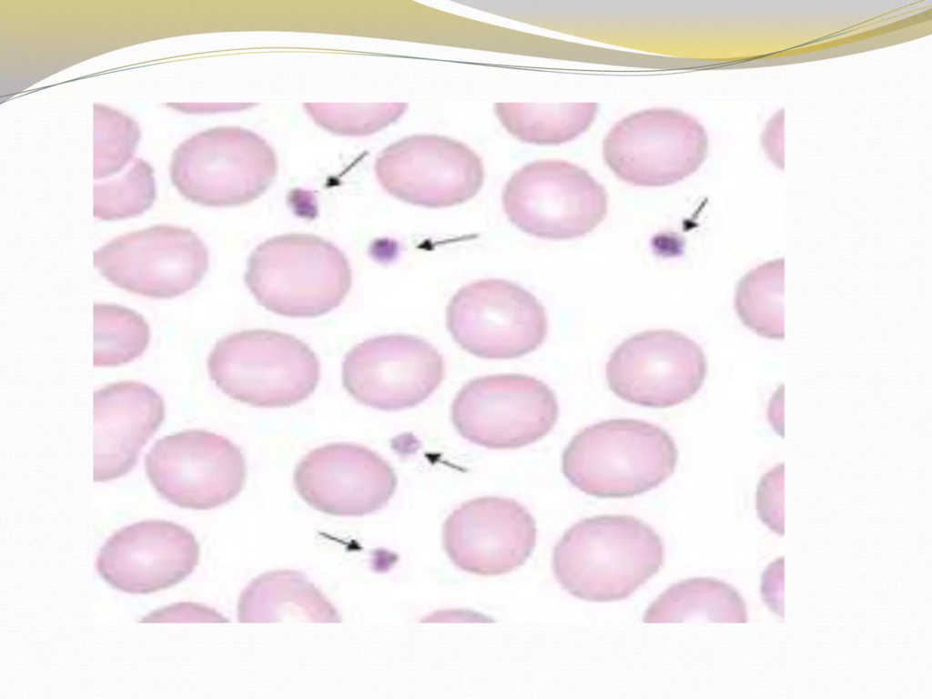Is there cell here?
<instances>
[{"label": "cell", "mask_w": 932, "mask_h": 699, "mask_svg": "<svg viewBox=\"0 0 932 699\" xmlns=\"http://www.w3.org/2000/svg\"><path fill=\"white\" fill-rule=\"evenodd\" d=\"M446 325L461 348L487 360L527 355L548 333L546 310L537 298L501 279H480L459 289L447 306Z\"/></svg>", "instance_id": "cell-9"}, {"label": "cell", "mask_w": 932, "mask_h": 699, "mask_svg": "<svg viewBox=\"0 0 932 699\" xmlns=\"http://www.w3.org/2000/svg\"><path fill=\"white\" fill-rule=\"evenodd\" d=\"M744 618L738 594L726 583L706 577L672 584L646 609L644 623H683L694 620L732 623Z\"/></svg>", "instance_id": "cell-21"}, {"label": "cell", "mask_w": 932, "mask_h": 699, "mask_svg": "<svg viewBox=\"0 0 932 699\" xmlns=\"http://www.w3.org/2000/svg\"><path fill=\"white\" fill-rule=\"evenodd\" d=\"M678 451L662 427L641 420L613 419L585 427L565 447L562 470L587 495L629 498L664 482Z\"/></svg>", "instance_id": "cell-2"}, {"label": "cell", "mask_w": 932, "mask_h": 699, "mask_svg": "<svg viewBox=\"0 0 932 699\" xmlns=\"http://www.w3.org/2000/svg\"><path fill=\"white\" fill-rule=\"evenodd\" d=\"M278 172L270 145L258 134L237 127L199 132L174 151L172 184L189 201L212 208L248 204L263 195Z\"/></svg>", "instance_id": "cell-5"}, {"label": "cell", "mask_w": 932, "mask_h": 699, "mask_svg": "<svg viewBox=\"0 0 932 699\" xmlns=\"http://www.w3.org/2000/svg\"><path fill=\"white\" fill-rule=\"evenodd\" d=\"M314 121L329 132L344 136L374 134L396 122L407 103L365 105H304Z\"/></svg>", "instance_id": "cell-26"}, {"label": "cell", "mask_w": 932, "mask_h": 699, "mask_svg": "<svg viewBox=\"0 0 932 699\" xmlns=\"http://www.w3.org/2000/svg\"><path fill=\"white\" fill-rule=\"evenodd\" d=\"M137 123L106 106H94V178L118 173L132 160L139 140Z\"/></svg>", "instance_id": "cell-25"}, {"label": "cell", "mask_w": 932, "mask_h": 699, "mask_svg": "<svg viewBox=\"0 0 932 699\" xmlns=\"http://www.w3.org/2000/svg\"><path fill=\"white\" fill-rule=\"evenodd\" d=\"M207 363L209 378L225 395L260 408L301 402L320 378L319 359L308 344L270 329L241 330L220 339Z\"/></svg>", "instance_id": "cell-4"}, {"label": "cell", "mask_w": 932, "mask_h": 699, "mask_svg": "<svg viewBox=\"0 0 932 699\" xmlns=\"http://www.w3.org/2000/svg\"><path fill=\"white\" fill-rule=\"evenodd\" d=\"M536 537V523L527 508L498 496L463 502L442 528L443 548L452 563L482 576L508 573L523 565Z\"/></svg>", "instance_id": "cell-15"}, {"label": "cell", "mask_w": 932, "mask_h": 699, "mask_svg": "<svg viewBox=\"0 0 932 699\" xmlns=\"http://www.w3.org/2000/svg\"><path fill=\"white\" fill-rule=\"evenodd\" d=\"M164 418L162 397L145 383L118 381L94 391V481L130 472Z\"/></svg>", "instance_id": "cell-18"}, {"label": "cell", "mask_w": 932, "mask_h": 699, "mask_svg": "<svg viewBox=\"0 0 932 699\" xmlns=\"http://www.w3.org/2000/svg\"><path fill=\"white\" fill-rule=\"evenodd\" d=\"M374 170L390 195L430 208L462 204L478 194L484 181L481 157L440 135H413L389 145L377 157Z\"/></svg>", "instance_id": "cell-12"}, {"label": "cell", "mask_w": 932, "mask_h": 699, "mask_svg": "<svg viewBox=\"0 0 932 699\" xmlns=\"http://www.w3.org/2000/svg\"><path fill=\"white\" fill-rule=\"evenodd\" d=\"M708 137L692 116L650 108L618 121L603 142V157L621 180L638 187H665L694 174L704 162Z\"/></svg>", "instance_id": "cell-7"}, {"label": "cell", "mask_w": 932, "mask_h": 699, "mask_svg": "<svg viewBox=\"0 0 932 699\" xmlns=\"http://www.w3.org/2000/svg\"><path fill=\"white\" fill-rule=\"evenodd\" d=\"M660 535L629 515H598L571 526L556 542L554 577L571 595L592 603L631 596L664 563Z\"/></svg>", "instance_id": "cell-1"}, {"label": "cell", "mask_w": 932, "mask_h": 699, "mask_svg": "<svg viewBox=\"0 0 932 699\" xmlns=\"http://www.w3.org/2000/svg\"><path fill=\"white\" fill-rule=\"evenodd\" d=\"M294 485L313 509L340 517H359L384 508L398 484L380 455L362 445L336 442L314 449L298 463Z\"/></svg>", "instance_id": "cell-16"}, {"label": "cell", "mask_w": 932, "mask_h": 699, "mask_svg": "<svg viewBox=\"0 0 932 699\" xmlns=\"http://www.w3.org/2000/svg\"><path fill=\"white\" fill-rule=\"evenodd\" d=\"M559 405L543 381L523 374H496L468 381L455 396L451 419L468 441L493 450L536 442L554 427Z\"/></svg>", "instance_id": "cell-8"}, {"label": "cell", "mask_w": 932, "mask_h": 699, "mask_svg": "<svg viewBox=\"0 0 932 699\" xmlns=\"http://www.w3.org/2000/svg\"><path fill=\"white\" fill-rule=\"evenodd\" d=\"M156 195L152 167L135 159L122 177L94 185V217L116 220L139 216L151 208Z\"/></svg>", "instance_id": "cell-24"}, {"label": "cell", "mask_w": 932, "mask_h": 699, "mask_svg": "<svg viewBox=\"0 0 932 699\" xmlns=\"http://www.w3.org/2000/svg\"><path fill=\"white\" fill-rule=\"evenodd\" d=\"M706 373L702 348L669 329L647 330L626 339L605 366L609 389L618 398L653 409L671 408L692 399Z\"/></svg>", "instance_id": "cell-13"}, {"label": "cell", "mask_w": 932, "mask_h": 699, "mask_svg": "<svg viewBox=\"0 0 932 699\" xmlns=\"http://www.w3.org/2000/svg\"><path fill=\"white\" fill-rule=\"evenodd\" d=\"M598 111L597 103H496L501 126L516 139L537 146H557L588 129Z\"/></svg>", "instance_id": "cell-20"}, {"label": "cell", "mask_w": 932, "mask_h": 699, "mask_svg": "<svg viewBox=\"0 0 932 699\" xmlns=\"http://www.w3.org/2000/svg\"><path fill=\"white\" fill-rule=\"evenodd\" d=\"M149 326L126 307L94 305V367H116L140 357L148 346Z\"/></svg>", "instance_id": "cell-22"}, {"label": "cell", "mask_w": 932, "mask_h": 699, "mask_svg": "<svg viewBox=\"0 0 932 699\" xmlns=\"http://www.w3.org/2000/svg\"><path fill=\"white\" fill-rule=\"evenodd\" d=\"M245 283L267 310L290 318H315L338 308L352 272L346 255L312 234L273 237L251 252Z\"/></svg>", "instance_id": "cell-3"}, {"label": "cell", "mask_w": 932, "mask_h": 699, "mask_svg": "<svg viewBox=\"0 0 932 699\" xmlns=\"http://www.w3.org/2000/svg\"><path fill=\"white\" fill-rule=\"evenodd\" d=\"M199 544L187 528L147 520L115 532L96 557L100 577L113 588L146 594L177 584L198 563Z\"/></svg>", "instance_id": "cell-17"}, {"label": "cell", "mask_w": 932, "mask_h": 699, "mask_svg": "<svg viewBox=\"0 0 932 699\" xmlns=\"http://www.w3.org/2000/svg\"><path fill=\"white\" fill-rule=\"evenodd\" d=\"M501 202L509 220L540 238L582 237L595 228L608 209L604 187L584 168L563 160L526 164L506 182Z\"/></svg>", "instance_id": "cell-6"}, {"label": "cell", "mask_w": 932, "mask_h": 699, "mask_svg": "<svg viewBox=\"0 0 932 699\" xmlns=\"http://www.w3.org/2000/svg\"><path fill=\"white\" fill-rule=\"evenodd\" d=\"M147 479L168 502L183 509L211 510L242 491L247 464L228 438L187 430L157 440L145 457Z\"/></svg>", "instance_id": "cell-10"}, {"label": "cell", "mask_w": 932, "mask_h": 699, "mask_svg": "<svg viewBox=\"0 0 932 699\" xmlns=\"http://www.w3.org/2000/svg\"><path fill=\"white\" fill-rule=\"evenodd\" d=\"M445 363L425 339L381 335L354 346L342 362V384L358 402L380 410L415 407L441 385Z\"/></svg>", "instance_id": "cell-14"}, {"label": "cell", "mask_w": 932, "mask_h": 699, "mask_svg": "<svg viewBox=\"0 0 932 699\" xmlns=\"http://www.w3.org/2000/svg\"><path fill=\"white\" fill-rule=\"evenodd\" d=\"M208 250L189 228L156 225L121 235L94 252V267L114 286L152 299L181 296L198 285Z\"/></svg>", "instance_id": "cell-11"}, {"label": "cell", "mask_w": 932, "mask_h": 699, "mask_svg": "<svg viewBox=\"0 0 932 699\" xmlns=\"http://www.w3.org/2000/svg\"><path fill=\"white\" fill-rule=\"evenodd\" d=\"M783 259L748 272L738 283L734 307L741 321L756 333L783 338Z\"/></svg>", "instance_id": "cell-23"}, {"label": "cell", "mask_w": 932, "mask_h": 699, "mask_svg": "<svg viewBox=\"0 0 932 699\" xmlns=\"http://www.w3.org/2000/svg\"><path fill=\"white\" fill-rule=\"evenodd\" d=\"M237 612L238 621L245 623L342 621L314 583L293 570L271 571L252 580L239 596Z\"/></svg>", "instance_id": "cell-19"}]
</instances>
